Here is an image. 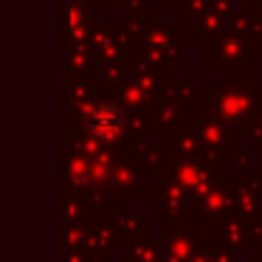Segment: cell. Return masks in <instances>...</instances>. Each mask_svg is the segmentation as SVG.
<instances>
[{
  "label": "cell",
  "mask_w": 262,
  "mask_h": 262,
  "mask_svg": "<svg viewBox=\"0 0 262 262\" xmlns=\"http://www.w3.org/2000/svg\"><path fill=\"white\" fill-rule=\"evenodd\" d=\"M91 130H93V136H99V138H113L116 133L121 130V116L116 113V107H110V104L93 107L91 110Z\"/></svg>",
  "instance_id": "6da1fadb"
}]
</instances>
